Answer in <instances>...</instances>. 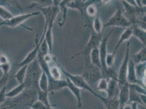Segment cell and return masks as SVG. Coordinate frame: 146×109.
Listing matches in <instances>:
<instances>
[{
    "mask_svg": "<svg viewBox=\"0 0 146 109\" xmlns=\"http://www.w3.org/2000/svg\"><path fill=\"white\" fill-rule=\"evenodd\" d=\"M43 70L37 60L28 64L24 84L25 88H32L39 90L38 83Z\"/></svg>",
    "mask_w": 146,
    "mask_h": 109,
    "instance_id": "2",
    "label": "cell"
},
{
    "mask_svg": "<svg viewBox=\"0 0 146 109\" xmlns=\"http://www.w3.org/2000/svg\"><path fill=\"white\" fill-rule=\"evenodd\" d=\"M52 27L53 25H50L48 26V28L45 32L44 39L47 43L49 49V51L52 52L53 47V35H52Z\"/></svg>",
    "mask_w": 146,
    "mask_h": 109,
    "instance_id": "24",
    "label": "cell"
},
{
    "mask_svg": "<svg viewBox=\"0 0 146 109\" xmlns=\"http://www.w3.org/2000/svg\"><path fill=\"white\" fill-rule=\"evenodd\" d=\"M129 88L135 91L139 94H145L146 95V88L143 87L142 86L139 84H128Z\"/></svg>",
    "mask_w": 146,
    "mask_h": 109,
    "instance_id": "35",
    "label": "cell"
},
{
    "mask_svg": "<svg viewBox=\"0 0 146 109\" xmlns=\"http://www.w3.org/2000/svg\"><path fill=\"white\" fill-rule=\"evenodd\" d=\"M60 1H53V5L47 6H40L36 5H32L29 8H36L43 13L45 20V24L48 25L54 24L57 16L60 11L58 5Z\"/></svg>",
    "mask_w": 146,
    "mask_h": 109,
    "instance_id": "3",
    "label": "cell"
},
{
    "mask_svg": "<svg viewBox=\"0 0 146 109\" xmlns=\"http://www.w3.org/2000/svg\"><path fill=\"white\" fill-rule=\"evenodd\" d=\"M36 100H38L37 90L32 88H25L17 97L12 99L7 98L4 105H2V108L7 109L15 106L31 108Z\"/></svg>",
    "mask_w": 146,
    "mask_h": 109,
    "instance_id": "1",
    "label": "cell"
},
{
    "mask_svg": "<svg viewBox=\"0 0 146 109\" xmlns=\"http://www.w3.org/2000/svg\"><path fill=\"white\" fill-rule=\"evenodd\" d=\"M67 87L66 80H55L51 82H49L48 86V92L61 90L62 89Z\"/></svg>",
    "mask_w": 146,
    "mask_h": 109,
    "instance_id": "20",
    "label": "cell"
},
{
    "mask_svg": "<svg viewBox=\"0 0 146 109\" xmlns=\"http://www.w3.org/2000/svg\"><path fill=\"white\" fill-rule=\"evenodd\" d=\"M9 78V75H3L0 78V90L5 86L7 85V83L8 81Z\"/></svg>",
    "mask_w": 146,
    "mask_h": 109,
    "instance_id": "41",
    "label": "cell"
},
{
    "mask_svg": "<svg viewBox=\"0 0 146 109\" xmlns=\"http://www.w3.org/2000/svg\"><path fill=\"white\" fill-rule=\"evenodd\" d=\"M119 92V84L117 80L109 79L108 81V87L106 91L108 98H113L118 97Z\"/></svg>",
    "mask_w": 146,
    "mask_h": 109,
    "instance_id": "17",
    "label": "cell"
},
{
    "mask_svg": "<svg viewBox=\"0 0 146 109\" xmlns=\"http://www.w3.org/2000/svg\"><path fill=\"white\" fill-rule=\"evenodd\" d=\"M109 79L106 78H102L100 79L97 84V88L98 90L100 92H106L108 87Z\"/></svg>",
    "mask_w": 146,
    "mask_h": 109,
    "instance_id": "33",
    "label": "cell"
},
{
    "mask_svg": "<svg viewBox=\"0 0 146 109\" xmlns=\"http://www.w3.org/2000/svg\"><path fill=\"white\" fill-rule=\"evenodd\" d=\"M123 109H132L131 108V104H127L125 105H124L123 106Z\"/></svg>",
    "mask_w": 146,
    "mask_h": 109,
    "instance_id": "44",
    "label": "cell"
},
{
    "mask_svg": "<svg viewBox=\"0 0 146 109\" xmlns=\"http://www.w3.org/2000/svg\"><path fill=\"white\" fill-rule=\"evenodd\" d=\"M90 61L91 62V64L99 68L103 73V68L102 66L101 61H100V55H99V49L98 48L94 49L90 54ZM104 76V75H103Z\"/></svg>",
    "mask_w": 146,
    "mask_h": 109,
    "instance_id": "22",
    "label": "cell"
},
{
    "mask_svg": "<svg viewBox=\"0 0 146 109\" xmlns=\"http://www.w3.org/2000/svg\"><path fill=\"white\" fill-rule=\"evenodd\" d=\"M140 99L143 104V106H146V95L145 94H140Z\"/></svg>",
    "mask_w": 146,
    "mask_h": 109,
    "instance_id": "43",
    "label": "cell"
},
{
    "mask_svg": "<svg viewBox=\"0 0 146 109\" xmlns=\"http://www.w3.org/2000/svg\"><path fill=\"white\" fill-rule=\"evenodd\" d=\"M6 22V21H2V22H0V27L2 26H4Z\"/></svg>",
    "mask_w": 146,
    "mask_h": 109,
    "instance_id": "46",
    "label": "cell"
},
{
    "mask_svg": "<svg viewBox=\"0 0 146 109\" xmlns=\"http://www.w3.org/2000/svg\"><path fill=\"white\" fill-rule=\"evenodd\" d=\"M1 69L2 70V72H3V75H9V72L11 69V65L10 64V63H7L6 64H1Z\"/></svg>",
    "mask_w": 146,
    "mask_h": 109,
    "instance_id": "40",
    "label": "cell"
},
{
    "mask_svg": "<svg viewBox=\"0 0 146 109\" xmlns=\"http://www.w3.org/2000/svg\"><path fill=\"white\" fill-rule=\"evenodd\" d=\"M118 109H123V106H119V108Z\"/></svg>",
    "mask_w": 146,
    "mask_h": 109,
    "instance_id": "47",
    "label": "cell"
},
{
    "mask_svg": "<svg viewBox=\"0 0 146 109\" xmlns=\"http://www.w3.org/2000/svg\"><path fill=\"white\" fill-rule=\"evenodd\" d=\"M137 105H138V104H137V103H131L132 109H139L137 106Z\"/></svg>",
    "mask_w": 146,
    "mask_h": 109,
    "instance_id": "45",
    "label": "cell"
},
{
    "mask_svg": "<svg viewBox=\"0 0 146 109\" xmlns=\"http://www.w3.org/2000/svg\"><path fill=\"white\" fill-rule=\"evenodd\" d=\"M7 85H5L1 90H0V105H2L3 104L5 103L6 101L7 98L6 96V94Z\"/></svg>",
    "mask_w": 146,
    "mask_h": 109,
    "instance_id": "39",
    "label": "cell"
},
{
    "mask_svg": "<svg viewBox=\"0 0 146 109\" xmlns=\"http://www.w3.org/2000/svg\"><path fill=\"white\" fill-rule=\"evenodd\" d=\"M97 98H99L103 102L106 109H118L120 106L119 101L118 97L108 98L98 94Z\"/></svg>",
    "mask_w": 146,
    "mask_h": 109,
    "instance_id": "15",
    "label": "cell"
},
{
    "mask_svg": "<svg viewBox=\"0 0 146 109\" xmlns=\"http://www.w3.org/2000/svg\"><path fill=\"white\" fill-rule=\"evenodd\" d=\"M50 108L48 107L44 104H43L39 100H36V102L33 103L31 106V109H49Z\"/></svg>",
    "mask_w": 146,
    "mask_h": 109,
    "instance_id": "38",
    "label": "cell"
},
{
    "mask_svg": "<svg viewBox=\"0 0 146 109\" xmlns=\"http://www.w3.org/2000/svg\"><path fill=\"white\" fill-rule=\"evenodd\" d=\"M90 63H86V67L82 73V76L90 86L91 87V86H97L98 82L100 79L104 78V76L103 72L99 68Z\"/></svg>",
    "mask_w": 146,
    "mask_h": 109,
    "instance_id": "6",
    "label": "cell"
},
{
    "mask_svg": "<svg viewBox=\"0 0 146 109\" xmlns=\"http://www.w3.org/2000/svg\"><path fill=\"white\" fill-rule=\"evenodd\" d=\"M133 36V30H132V26H130L129 27H127L125 29V30L122 32L121 35V36L119 38V39L117 44H116V47L115 48L114 51L113 52V54L116 55V53L118 50V48H119L120 45L122 44L125 41H128L131 37Z\"/></svg>",
    "mask_w": 146,
    "mask_h": 109,
    "instance_id": "19",
    "label": "cell"
},
{
    "mask_svg": "<svg viewBox=\"0 0 146 109\" xmlns=\"http://www.w3.org/2000/svg\"><path fill=\"white\" fill-rule=\"evenodd\" d=\"M130 43H127V48L125 56L122 62L121 67L118 73V82L119 85H128L127 81V75L128 72V64L130 58Z\"/></svg>",
    "mask_w": 146,
    "mask_h": 109,
    "instance_id": "8",
    "label": "cell"
},
{
    "mask_svg": "<svg viewBox=\"0 0 146 109\" xmlns=\"http://www.w3.org/2000/svg\"><path fill=\"white\" fill-rule=\"evenodd\" d=\"M48 28V25L45 24V28H44V31L43 32V35L42 36V38L40 39V40L38 42V37L36 36V47H35V48L33 49L30 53L26 56V57L25 58L24 60L21 61V62H20L19 63L16 64L17 66H18V67H21L22 66H24L25 65H28L31 62H32L33 61H35L37 57V55L39 51V50L40 48V45L42 44V43L43 42L44 37H45V32L46 31Z\"/></svg>",
    "mask_w": 146,
    "mask_h": 109,
    "instance_id": "9",
    "label": "cell"
},
{
    "mask_svg": "<svg viewBox=\"0 0 146 109\" xmlns=\"http://www.w3.org/2000/svg\"><path fill=\"white\" fill-rule=\"evenodd\" d=\"M85 12L90 17H94L98 14L97 9L94 3H92L86 7Z\"/></svg>",
    "mask_w": 146,
    "mask_h": 109,
    "instance_id": "36",
    "label": "cell"
},
{
    "mask_svg": "<svg viewBox=\"0 0 146 109\" xmlns=\"http://www.w3.org/2000/svg\"><path fill=\"white\" fill-rule=\"evenodd\" d=\"M94 1H81V0H73L67 1V7L68 8H71L78 10L81 14V20L82 24H85L86 19L87 17L85 15V8L88 5L94 3Z\"/></svg>",
    "mask_w": 146,
    "mask_h": 109,
    "instance_id": "10",
    "label": "cell"
},
{
    "mask_svg": "<svg viewBox=\"0 0 146 109\" xmlns=\"http://www.w3.org/2000/svg\"><path fill=\"white\" fill-rule=\"evenodd\" d=\"M0 109H7L6 108H0Z\"/></svg>",
    "mask_w": 146,
    "mask_h": 109,
    "instance_id": "48",
    "label": "cell"
},
{
    "mask_svg": "<svg viewBox=\"0 0 146 109\" xmlns=\"http://www.w3.org/2000/svg\"><path fill=\"white\" fill-rule=\"evenodd\" d=\"M38 86L40 90L44 92H48V86H49V81L48 78L46 74L44 72H42L40 79L39 80Z\"/></svg>",
    "mask_w": 146,
    "mask_h": 109,
    "instance_id": "27",
    "label": "cell"
},
{
    "mask_svg": "<svg viewBox=\"0 0 146 109\" xmlns=\"http://www.w3.org/2000/svg\"><path fill=\"white\" fill-rule=\"evenodd\" d=\"M14 15L4 7L0 6V17L2 19L3 21H8L12 18Z\"/></svg>",
    "mask_w": 146,
    "mask_h": 109,
    "instance_id": "32",
    "label": "cell"
},
{
    "mask_svg": "<svg viewBox=\"0 0 146 109\" xmlns=\"http://www.w3.org/2000/svg\"><path fill=\"white\" fill-rule=\"evenodd\" d=\"M25 89L24 84H19L14 88H13L11 91L6 93V96L7 99H12L13 98L17 97Z\"/></svg>",
    "mask_w": 146,
    "mask_h": 109,
    "instance_id": "25",
    "label": "cell"
},
{
    "mask_svg": "<svg viewBox=\"0 0 146 109\" xmlns=\"http://www.w3.org/2000/svg\"><path fill=\"white\" fill-rule=\"evenodd\" d=\"M49 54V49L48 45L47 44V43L45 41V40L44 39L43 42L40 45L38 54H40L44 57L45 56H46Z\"/></svg>",
    "mask_w": 146,
    "mask_h": 109,
    "instance_id": "34",
    "label": "cell"
},
{
    "mask_svg": "<svg viewBox=\"0 0 146 109\" xmlns=\"http://www.w3.org/2000/svg\"><path fill=\"white\" fill-rule=\"evenodd\" d=\"M131 58L134 62L135 64L145 62L146 60V45H144L143 48L140 50L138 53L134 54Z\"/></svg>",
    "mask_w": 146,
    "mask_h": 109,
    "instance_id": "23",
    "label": "cell"
},
{
    "mask_svg": "<svg viewBox=\"0 0 146 109\" xmlns=\"http://www.w3.org/2000/svg\"><path fill=\"white\" fill-rule=\"evenodd\" d=\"M37 98L38 100L41 102L42 103L44 104L48 107L51 108L52 107L50 105L49 99V92H44L40 90L37 91Z\"/></svg>",
    "mask_w": 146,
    "mask_h": 109,
    "instance_id": "28",
    "label": "cell"
},
{
    "mask_svg": "<svg viewBox=\"0 0 146 109\" xmlns=\"http://www.w3.org/2000/svg\"><path fill=\"white\" fill-rule=\"evenodd\" d=\"M115 29H113V30L111 31L109 33H108L105 36L103 37L102 42L100 43L99 46V55H100V61L102 63V66L103 68V70L104 78H105V74L106 72L108 70V67L106 66L105 63V60H106V57L108 54L107 53V44L108 42V40L109 39L111 35H112V32L115 30Z\"/></svg>",
    "mask_w": 146,
    "mask_h": 109,
    "instance_id": "11",
    "label": "cell"
},
{
    "mask_svg": "<svg viewBox=\"0 0 146 109\" xmlns=\"http://www.w3.org/2000/svg\"><path fill=\"white\" fill-rule=\"evenodd\" d=\"M66 81L67 83V87L72 92L74 96L76 98L77 102H78L77 103L78 108L79 109L81 108L82 107V98H81V90L74 85L72 82L70 81V80L66 76Z\"/></svg>",
    "mask_w": 146,
    "mask_h": 109,
    "instance_id": "18",
    "label": "cell"
},
{
    "mask_svg": "<svg viewBox=\"0 0 146 109\" xmlns=\"http://www.w3.org/2000/svg\"><path fill=\"white\" fill-rule=\"evenodd\" d=\"M103 27V25L101 21V19L99 17L98 14L95 16V18L93 21L92 29L93 31L97 34L102 33V31Z\"/></svg>",
    "mask_w": 146,
    "mask_h": 109,
    "instance_id": "29",
    "label": "cell"
},
{
    "mask_svg": "<svg viewBox=\"0 0 146 109\" xmlns=\"http://www.w3.org/2000/svg\"><path fill=\"white\" fill-rule=\"evenodd\" d=\"M131 26L132 24L124 16L123 8L120 4L116 12L109 19L108 21L104 25L103 27H122L127 28Z\"/></svg>",
    "mask_w": 146,
    "mask_h": 109,
    "instance_id": "5",
    "label": "cell"
},
{
    "mask_svg": "<svg viewBox=\"0 0 146 109\" xmlns=\"http://www.w3.org/2000/svg\"><path fill=\"white\" fill-rule=\"evenodd\" d=\"M129 97V88L128 85H119V92L118 98L120 106H123L128 104Z\"/></svg>",
    "mask_w": 146,
    "mask_h": 109,
    "instance_id": "16",
    "label": "cell"
},
{
    "mask_svg": "<svg viewBox=\"0 0 146 109\" xmlns=\"http://www.w3.org/2000/svg\"><path fill=\"white\" fill-rule=\"evenodd\" d=\"M27 67H28V65H25L24 66L20 67V69L14 75V78L16 79L19 84H23L24 82L26 72H27Z\"/></svg>",
    "mask_w": 146,
    "mask_h": 109,
    "instance_id": "26",
    "label": "cell"
},
{
    "mask_svg": "<svg viewBox=\"0 0 146 109\" xmlns=\"http://www.w3.org/2000/svg\"><path fill=\"white\" fill-rule=\"evenodd\" d=\"M39 14V12H33L32 13H27L19 14L18 15H14L11 19L6 21L4 26H6L11 28L16 27L18 26H19L23 23H24L27 19L30 18L32 17L38 15Z\"/></svg>",
    "mask_w": 146,
    "mask_h": 109,
    "instance_id": "12",
    "label": "cell"
},
{
    "mask_svg": "<svg viewBox=\"0 0 146 109\" xmlns=\"http://www.w3.org/2000/svg\"><path fill=\"white\" fill-rule=\"evenodd\" d=\"M133 103H137L138 104H140L143 105L140 99V94L136 93L135 91L129 88V97L128 103L131 104Z\"/></svg>",
    "mask_w": 146,
    "mask_h": 109,
    "instance_id": "30",
    "label": "cell"
},
{
    "mask_svg": "<svg viewBox=\"0 0 146 109\" xmlns=\"http://www.w3.org/2000/svg\"><path fill=\"white\" fill-rule=\"evenodd\" d=\"M115 54H108L106 57L105 63L108 68L114 67L115 60Z\"/></svg>",
    "mask_w": 146,
    "mask_h": 109,
    "instance_id": "37",
    "label": "cell"
},
{
    "mask_svg": "<svg viewBox=\"0 0 146 109\" xmlns=\"http://www.w3.org/2000/svg\"><path fill=\"white\" fill-rule=\"evenodd\" d=\"M1 54V52H0V54Z\"/></svg>",
    "mask_w": 146,
    "mask_h": 109,
    "instance_id": "51",
    "label": "cell"
},
{
    "mask_svg": "<svg viewBox=\"0 0 146 109\" xmlns=\"http://www.w3.org/2000/svg\"><path fill=\"white\" fill-rule=\"evenodd\" d=\"M59 66H60V68L61 69L62 72L65 75V76H67L69 79L70 80V81L72 82V83L74 85L76 86V87H78V88H79L80 89H81V90H85L86 91H89L95 97H97L98 94L96 93L91 87H90V85L87 83L85 80L84 79V78L82 76V75L71 74L67 72V71H66L63 68V67L61 66L60 65H59Z\"/></svg>",
    "mask_w": 146,
    "mask_h": 109,
    "instance_id": "7",
    "label": "cell"
},
{
    "mask_svg": "<svg viewBox=\"0 0 146 109\" xmlns=\"http://www.w3.org/2000/svg\"><path fill=\"white\" fill-rule=\"evenodd\" d=\"M131 26L133 30V35L136 37L140 42H141L145 45H146V30L141 29L137 25H133Z\"/></svg>",
    "mask_w": 146,
    "mask_h": 109,
    "instance_id": "21",
    "label": "cell"
},
{
    "mask_svg": "<svg viewBox=\"0 0 146 109\" xmlns=\"http://www.w3.org/2000/svg\"></svg>",
    "mask_w": 146,
    "mask_h": 109,
    "instance_id": "52",
    "label": "cell"
},
{
    "mask_svg": "<svg viewBox=\"0 0 146 109\" xmlns=\"http://www.w3.org/2000/svg\"><path fill=\"white\" fill-rule=\"evenodd\" d=\"M127 81L128 84H139L142 86L141 84L136 78V72H135V64L133 61L132 60V59L130 58H129V64H128Z\"/></svg>",
    "mask_w": 146,
    "mask_h": 109,
    "instance_id": "13",
    "label": "cell"
},
{
    "mask_svg": "<svg viewBox=\"0 0 146 109\" xmlns=\"http://www.w3.org/2000/svg\"><path fill=\"white\" fill-rule=\"evenodd\" d=\"M1 64H0V69H1Z\"/></svg>",
    "mask_w": 146,
    "mask_h": 109,
    "instance_id": "50",
    "label": "cell"
},
{
    "mask_svg": "<svg viewBox=\"0 0 146 109\" xmlns=\"http://www.w3.org/2000/svg\"><path fill=\"white\" fill-rule=\"evenodd\" d=\"M89 26H90V27L91 30V37H90V38L88 42L86 44L85 48L82 52L78 53V54H76L74 55L72 57V58H73L74 57L83 54L85 57V61L86 62V63H90L89 59H90V54H91L92 51L94 49L99 48V46L102 42V40L103 38L102 33H100V34L96 33L93 30L91 25H90Z\"/></svg>",
    "mask_w": 146,
    "mask_h": 109,
    "instance_id": "4",
    "label": "cell"
},
{
    "mask_svg": "<svg viewBox=\"0 0 146 109\" xmlns=\"http://www.w3.org/2000/svg\"><path fill=\"white\" fill-rule=\"evenodd\" d=\"M146 62L135 64V72L136 78L141 84L142 86L146 88Z\"/></svg>",
    "mask_w": 146,
    "mask_h": 109,
    "instance_id": "14",
    "label": "cell"
},
{
    "mask_svg": "<svg viewBox=\"0 0 146 109\" xmlns=\"http://www.w3.org/2000/svg\"><path fill=\"white\" fill-rule=\"evenodd\" d=\"M67 1H60V2L58 5V6L60 8V10L61 9L63 11V20L61 21V23H59V25L61 27H62L64 25L66 20H67V9H68L67 7Z\"/></svg>",
    "mask_w": 146,
    "mask_h": 109,
    "instance_id": "31",
    "label": "cell"
},
{
    "mask_svg": "<svg viewBox=\"0 0 146 109\" xmlns=\"http://www.w3.org/2000/svg\"><path fill=\"white\" fill-rule=\"evenodd\" d=\"M54 109V108H52V107H51V108H50V109Z\"/></svg>",
    "mask_w": 146,
    "mask_h": 109,
    "instance_id": "49",
    "label": "cell"
},
{
    "mask_svg": "<svg viewBox=\"0 0 146 109\" xmlns=\"http://www.w3.org/2000/svg\"><path fill=\"white\" fill-rule=\"evenodd\" d=\"M9 60L6 55L3 54H0V64H3L9 63Z\"/></svg>",
    "mask_w": 146,
    "mask_h": 109,
    "instance_id": "42",
    "label": "cell"
}]
</instances>
